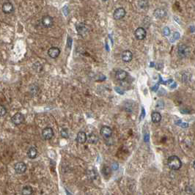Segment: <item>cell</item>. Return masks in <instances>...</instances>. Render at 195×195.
I'll list each match as a JSON object with an SVG mask.
<instances>
[{
	"instance_id": "cell-1",
	"label": "cell",
	"mask_w": 195,
	"mask_h": 195,
	"mask_svg": "<svg viewBox=\"0 0 195 195\" xmlns=\"http://www.w3.org/2000/svg\"><path fill=\"white\" fill-rule=\"evenodd\" d=\"M167 164L169 169L172 170H177L182 167V162L177 156H172L168 158Z\"/></svg>"
},
{
	"instance_id": "cell-2",
	"label": "cell",
	"mask_w": 195,
	"mask_h": 195,
	"mask_svg": "<svg viewBox=\"0 0 195 195\" xmlns=\"http://www.w3.org/2000/svg\"><path fill=\"white\" fill-rule=\"evenodd\" d=\"M177 53H178V55L180 58H185V57H188V54H189V48L186 45L180 44L178 46V49H177Z\"/></svg>"
},
{
	"instance_id": "cell-3",
	"label": "cell",
	"mask_w": 195,
	"mask_h": 195,
	"mask_svg": "<svg viewBox=\"0 0 195 195\" xmlns=\"http://www.w3.org/2000/svg\"><path fill=\"white\" fill-rule=\"evenodd\" d=\"M126 10L123 7H118L114 11L113 18L115 20H121L126 16Z\"/></svg>"
},
{
	"instance_id": "cell-4",
	"label": "cell",
	"mask_w": 195,
	"mask_h": 195,
	"mask_svg": "<svg viewBox=\"0 0 195 195\" xmlns=\"http://www.w3.org/2000/svg\"><path fill=\"white\" fill-rule=\"evenodd\" d=\"M41 23L44 27L50 28L54 24V18L50 15H44L42 17Z\"/></svg>"
},
{
	"instance_id": "cell-5",
	"label": "cell",
	"mask_w": 195,
	"mask_h": 195,
	"mask_svg": "<svg viewBox=\"0 0 195 195\" xmlns=\"http://www.w3.org/2000/svg\"><path fill=\"white\" fill-rule=\"evenodd\" d=\"M11 121L15 126L21 125V123H23V122L24 121V115L21 113H20V112H17V113H15V115L12 117Z\"/></svg>"
},
{
	"instance_id": "cell-6",
	"label": "cell",
	"mask_w": 195,
	"mask_h": 195,
	"mask_svg": "<svg viewBox=\"0 0 195 195\" xmlns=\"http://www.w3.org/2000/svg\"><path fill=\"white\" fill-rule=\"evenodd\" d=\"M134 35L137 40H144L146 37L147 32L143 27H138L134 32Z\"/></svg>"
},
{
	"instance_id": "cell-7",
	"label": "cell",
	"mask_w": 195,
	"mask_h": 195,
	"mask_svg": "<svg viewBox=\"0 0 195 195\" xmlns=\"http://www.w3.org/2000/svg\"><path fill=\"white\" fill-rule=\"evenodd\" d=\"M2 12L5 14H11L14 11V6L10 1H5L2 4Z\"/></svg>"
},
{
	"instance_id": "cell-8",
	"label": "cell",
	"mask_w": 195,
	"mask_h": 195,
	"mask_svg": "<svg viewBox=\"0 0 195 195\" xmlns=\"http://www.w3.org/2000/svg\"><path fill=\"white\" fill-rule=\"evenodd\" d=\"M14 169L18 174H24L26 170V165L24 162H18L14 165Z\"/></svg>"
},
{
	"instance_id": "cell-9",
	"label": "cell",
	"mask_w": 195,
	"mask_h": 195,
	"mask_svg": "<svg viewBox=\"0 0 195 195\" xmlns=\"http://www.w3.org/2000/svg\"><path fill=\"white\" fill-rule=\"evenodd\" d=\"M42 136H43V137L46 140L51 139L53 137V136H54V131L50 127L45 128L43 130V131H42Z\"/></svg>"
},
{
	"instance_id": "cell-10",
	"label": "cell",
	"mask_w": 195,
	"mask_h": 195,
	"mask_svg": "<svg viewBox=\"0 0 195 195\" xmlns=\"http://www.w3.org/2000/svg\"><path fill=\"white\" fill-rule=\"evenodd\" d=\"M121 58H122L123 62H129L133 59V54L129 50H126V51H123L122 54H121Z\"/></svg>"
},
{
	"instance_id": "cell-11",
	"label": "cell",
	"mask_w": 195,
	"mask_h": 195,
	"mask_svg": "<svg viewBox=\"0 0 195 195\" xmlns=\"http://www.w3.org/2000/svg\"><path fill=\"white\" fill-rule=\"evenodd\" d=\"M60 54V49L57 47H51L48 50V55L51 58L55 59L59 57Z\"/></svg>"
},
{
	"instance_id": "cell-12",
	"label": "cell",
	"mask_w": 195,
	"mask_h": 195,
	"mask_svg": "<svg viewBox=\"0 0 195 195\" xmlns=\"http://www.w3.org/2000/svg\"><path fill=\"white\" fill-rule=\"evenodd\" d=\"M100 133L104 138H110L112 134V130L109 126H103L101 129Z\"/></svg>"
},
{
	"instance_id": "cell-13",
	"label": "cell",
	"mask_w": 195,
	"mask_h": 195,
	"mask_svg": "<svg viewBox=\"0 0 195 195\" xmlns=\"http://www.w3.org/2000/svg\"><path fill=\"white\" fill-rule=\"evenodd\" d=\"M153 15L156 18H163L167 15V10L164 8H157L154 10Z\"/></svg>"
},
{
	"instance_id": "cell-14",
	"label": "cell",
	"mask_w": 195,
	"mask_h": 195,
	"mask_svg": "<svg viewBox=\"0 0 195 195\" xmlns=\"http://www.w3.org/2000/svg\"><path fill=\"white\" fill-rule=\"evenodd\" d=\"M115 77L118 80L123 81L128 77V73L123 70H118L115 73Z\"/></svg>"
},
{
	"instance_id": "cell-15",
	"label": "cell",
	"mask_w": 195,
	"mask_h": 195,
	"mask_svg": "<svg viewBox=\"0 0 195 195\" xmlns=\"http://www.w3.org/2000/svg\"><path fill=\"white\" fill-rule=\"evenodd\" d=\"M87 139V137L86 134L84 131H79L77 134V137H76V141L80 144H84L86 142Z\"/></svg>"
},
{
	"instance_id": "cell-16",
	"label": "cell",
	"mask_w": 195,
	"mask_h": 195,
	"mask_svg": "<svg viewBox=\"0 0 195 195\" xmlns=\"http://www.w3.org/2000/svg\"><path fill=\"white\" fill-rule=\"evenodd\" d=\"M27 156L31 159L35 158L37 156V150L35 148H34V147H32V148H30L28 150Z\"/></svg>"
},
{
	"instance_id": "cell-17",
	"label": "cell",
	"mask_w": 195,
	"mask_h": 195,
	"mask_svg": "<svg viewBox=\"0 0 195 195\" xmlns=\"http://www.w3.org/2000/svg\"><path fill=\"white\" fill-rule=\"evenodd\" d=\"M151 119H152V121L153 123H159L161 121V115L158 112H154L151 115Z\"/></svg>"
},
{
	"instance_id": "cell-18",
	"label": "cell",
	"mask_w": 195,
	"mask_h": 195,
	"mask_svg": "<svg viewBox=\"0 0 195 195\" xmlns=\"http://www.w3.org/2000/svg\"><path fill=\"white\" fill-rule=\"evenodd\" d=\"M87 141L90 144H96L98 142V137L96 134H89L88 137H87Z\"/></svg>"
},
{
	"instance_id": "cell-19",
	"label": "cell",
	"mask_w": 195,
	"mask_h": 195,
	"mask_svg": "<svg viewBox=\"0 0 195 195\" xmlns=\"http://www.w3.org/2000/svg\"><path fill=\"white\" fill-rule=\"evenodd\" d=\"M21 194L23 195H31L33 194V190L32 188L29 186H26L23 188L22 191H21Z\"/></svg>"
},
{
	"instance_id": "cell-20",
	"label": "cell",
	"mask_w": 195,
	"mask_h": 195,
	"mask_svg": "<svg viewBox=\"0 0 195 195\" xmlns=\"http://www.w3.org/2000/svg\"><path fill=\"white\" fill-rule=\"evenodd\" d=\"M76 29H77L78 32H79V34H82V31H83V32L84 31H85V32H87V30H85V29H86V25L84 24H82V23L76 25Z\"/></svg>"
},
{
	"instance_id": "cell-21",
	"label": "cell",
	"mask_w": 195,
	"mask_h": 195,
	"mask_svg": "<svg viewBox=\"0 0 195 195\" xmlns=\"http://www.w3.org/2000/svg\"><path fill=\"white\" fill-rule=\"evenodd\" d=\"M148 1L146 0H139L138 1V6L141 9H145L146 7H148Z\"/></svg>"
},
{
	"instance_id": "cell-22",
	"label": "cell",
	"mask_w": 195,
	"mask_h": 195,
	"mask_svg": "<svg viewBox=\"0 0 195 195\" xmlns=\"http://www.w3.org/2000/svg\"><path fill=\"white\" fill-rule=\"evenodd\" d=\"M162 32H163V35H164V36H169V35H170V29H169V28L168 27V26H165L163 29Z\"/></svg>"
},
{
	"instance_id": "cell-23",
	"label": "cell",
	"mask_w": 195,
	"mask_h": 195,
	"mask_svg": "<svg viewBox=\"0 0 195 195\" xmlns=\"http://www.w3.org/2000/svg\"><path fill=\"white\" fill-rule=\"evenodd\" d=\"M0 113H1V116L3 117L7 114V110L6 108L3 105H1V109H0Z\"/></svg>"
},
{
	"instance_id": "cell-24",
	"label": "cell",
	"mask_w": 195,
	"mask_h": 195,
	"mask_svg": "<svg viewBox=\"0 0 195 195\" xmlns=\"http://www.w3.org/2000/svg\"><path fill=\"white\" fill-rule=\"evenodd\" d=\"M173 40L172 42H174L175 40H177V39H179V37H180V33L177 32H175L174 34H173Z\"/></svg>"
},
{
	"instance_id": "cell-25",
	"label": "cell",
	"mask_w": 195,
	"mask_h": 195,
	"mask_svg": "<svg viewBox=\"0 0 195 195\" xmlns=\"http://www.w3.org/2000/svg\"><path fill=\"white\" fill-rule=\"evenodd\" d=\"M66 129H63V130H62L61 131V134H62V137H65V138H68V132L66 131Z\"/></svg>"
},
{
	"instance_id": "cell-26",
	"label": "cell",
	"mask_w": 195,
	"mask_h": 195,
	"mask_svg": "<svg viewBox=\"0 0 195 195\" xmlns=\"http://www.w3.org/2000/svg\"><path fill=\"white\" fill-rule=\"evenodd\" d=\"M112 169H115V170L118 169V163H114L113 164H112Z\"/></svg>"
},
{
	"instance_id": "cell-27",
	"label": "cell",
	"mask_w": 195,
	"mask_h": 195,
	"mask_svg": "<svg viewBox=\"0 0 195 195\" xmlns=\"http://www.w3.org/2000/svg\"><path fill=\"white\" fill-rule=\"evenodd\" d=\"M180 127H182V128H187L188 126V123H181L180 124Z\"/></svg>"
},
{
	"instance_id": "cell-28",
	"label": "cell",
	"mask_w": 195,
	"mask_h": 195,
	"mask_svg": "<svg viewBox=\"0 0 195 195\" xmlns=\"http://www.w3.org/2000/svg\"><path fill=\"white\" fill-rule=\"evenodd\" d=\"M145 110L142 108V116L140 117V120H142L143 118H144V117H145Z\"/></svg>"
},
{
	"instance_id": "cell-29",
	"label": "cell",
	"mask_w": 195,
	"mask_h": 195,
	"mask_svg": "<svg viewBox=\"0 0 195 195\" xmlns=\"http://www.w3.org/2000/svg\"><path fill=\"white\" fill-rule=\"evenodd\" d=\"M193 167H194V169H195V161H194V164H193Z\"/></svg>"
},
{
	"instance_id": "cell-30",
	"label": "cell",
	"mask_w": 195,
	"mask_h": 195,
	"mask_svg": "<svg viewBox=\"0 0 195 195\" xmlns=\"http://www.w3.org/2000/svg\"><path fill=\"white\" fill-rule=\"evenodd\" d=\"M103 1H108V0H102Z\"/></svg>"
}]
</instances>
